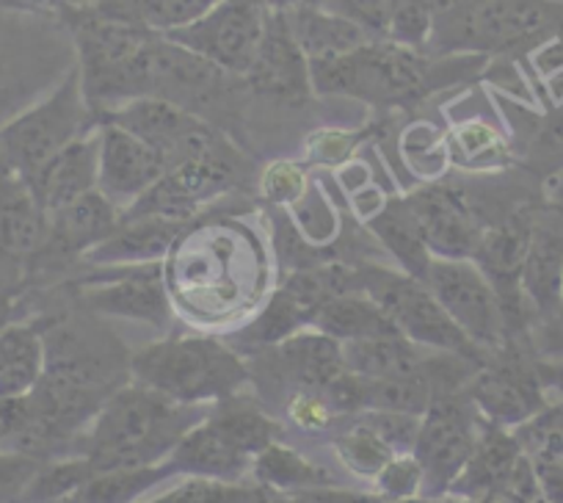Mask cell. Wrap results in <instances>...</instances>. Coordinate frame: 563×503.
Segmentation results:
<instances>
[{"label": "cell", "mask_w": 563, "mask_h": 503, "mask_svg": "<svg viewBox=\"0 0 563 503\" xmlns=\"http://www.w3.org/2000/svg\"><path fill=\"white\" fill-rule=\"evenodd\" d=\"M208 404H180L144 385H124L102 404L84 435L80 457L95 473L153 468L208 418Z\"/></svg>", "instance_id": "obj_1"}, {"label": "cell", "mask_w": 563, "mask_h": 503, "mask_svg": "<svg viewBox=\"0 0 563 503\" xmlns=\"http://www.w3.org/2000/svg\"><path fill=\"white\" fill-rule=\"evenodd\" d=\"M563 29V0H467L434 20L429 53L514 56L555 40Z\"/></svg>", "instance_id": "obj_2"}, {"label": "cell", "mask_w": 563, "mask_h": 503, "mask_svg": "<svg viewBox=\"0 0 563 503\" xmlns=\"http://www.w3.org/2000/svg\"><path fill=\"white\" fill-rule=\"evenodd\" d=\"M73 67V36L62 18L0 9V128L56 89Z\"/></svg>", "instance_id": "obj_3"}, {"label": "cell", "mask_w": 563, "mask_h": 503, "mask_svg": "<svg viewBox=\"0 0 563 503\" xmlns=\"http://www.w3.org/2000/svg\"><path fill=\"white\" fill-rule=\"evenodd\" d=\"M130 380L180 404L230 398L246 382L241 357L216 338H169L130 357Z\"/></svg>", "instance_id": "obj_4"}, {"label": "cell", "mask_w": 563, "mask_h": 503, "mask_svg": "<svg viewBox=\"0 0 563 503\" xmlns=\"http://www.w3.org/2000/svg\"><path fill=\"white\" fill-rule=\"evenodd\" d=\"M310 84L316 95L409 106L437 86V64L426 53L373 40L340 58L310 62Z\"/></svg>", "instance_id": "obj_5"}, {"label": "cell", "mask_w": 563, "mask_h": 503, "mask_svg": "<svg viewBox=\"0 0 563 503\" xmlns=\"http://www.w3.org/2000/svg\"><path fill=\"white\" fill-rule=\"evenodd\" d=\"M95 128L97 119L84 97L78 67H73L56 89L0 128V166L31 186L64 147Z\"/></svg>", "instance_id": "obj_6"}, {"label": "cell", "mask_w": 563, "mask_h": 503, "mask_svg": "<svg viewBox=\"0 0 563 503\" xmlns=\"http://www.w3.org/2000/svg\"><path fill=\"white\" fill-rule=\"evenodd\" d=\"M356 277H360L362 294L371 296L393 318L406 340L417 343L420 349H434L440 354H453L484 365V351L470 343L467 335L451 321V316L442 310V305L422 280L376 266L356 269Z\"/></svg>", "instance_id": "obj_7"}, {"label": "cell", "mask_w": 563, "mask_h": 503, "mask_svg": "<svg viewBox=\"0 0 563 503\" xmlns=\"http://www.w3.org/2000/svg\"><path fill=\"white\" fill-rule=\"evenodd\" d=\"M484 418L467 396L448 393L440 396L422 415L420 431H417L411 457L422 470V492L426 495H442L453 490L459 475L473 459L478 446Z\"/></svg>", "instance_id": "obj_8"}, {"label": "cell", "mask_w": 563, "mask_h": 503, "mask_svg": "<svg viewBox=\"0 0 563 503\" xmlns=\"http://www.w3.org/2000/svg\"><path fill=\"white\" fill-rule=\"evenodd\" d=\"M426 285L440 302L451 321L467 335L475 349L486 357L500 354L508 343L506 313L489 277L475 261H442L434 258Z\"/></svg>", "instance_id": "obj_9"}, {"label": "cell", "mask_w": 563, "mask_h": 503, "mask_svg": "<svg viewBox=\"0 0 563 503\" xmlns=\"http://www.w3.org/2000/svg\"><path fill=\"white\" fill-rule=\"evenodd\" d=\"M265 20H268V7L263 0H221L202 20L175 31L166 40L208 58L224 73L243 78L260 51Z\"/></svg>", "instance_id": "obj_10"}, {"label": "cell", "mask_w": 563, "mask_h": 503, "mask_svg": "<svg viewBox=\"0 0 563 503\" xmlns=\"http://www.w3.org/2000/svg\"><path fill=\"white\" fill-rule=\"evenodd\" d=\"M464 396L475 404L481 418L489 424L525 426L547 409L544 382L528 360L503 349L500 360H486L470 376Z\"/></svg>", "instance_id": "obj_11"}, {"label": "cell", "mask_w": 563, "mask_h": 503, "mask_svg": "<svg viewBox=\"0 0 563 503\" xmlns=\"http://www.w3.org/2000/svg\"><path fill=\"white\" fill-rule=\"evenodd\" d=\"M100 133V175L97 192L128 214L144 194L158 186L166 175V164L150 144L122 131L119 124L97 122Z\"/></svg>", "instance_id": "obj_12"}, {"label": "cell", "mask_w": 563, "mask_h": 503, "mask_svg": "<svg viewBox=\"0 0 563 503\" xmlns=\"http://www.w3.org/2000/svg\"><path fill=\"white\" fill-rule=\"evenodd\" d=\"M243 84L249 95L285 102V106H299L310 97V62L290 36L279 9H268L263 42H260L252 67L243 75Z\"/></svg>", "instance_id": "obj_13"}, {"label": "cell", "mask_w": 563, "mask_h": 503, "mask_svg": "<svg viewBox=\"0 0 563 503\" xmlns=\"http://www.w3.org/2000/svg\"><path fill=\"white\" fill-rule=\"evenodd\" d=\"M415 214L422 241L431 258L442 261H473L484 238V225L459 192L448 186L420 188L406 199Z\"/></svg>", "instance_id": "obj_14"}, {"label": "cell", "mask_w": 563, "mask_h": 503, "mask_svg": "<svg viewBox=\"0 0 563 503\" xmlns=\"http://www.w3.org/2000/svg\"><path fill=\"white\" fill-rule=\"evenodd\" d=\"M519 288L536 316L558 324L563 307V225L550 208L533 221Z\"/></svg>", "instance_id": "obj_15"}, {"label": "cell", "mask_w": 563, "mask_h": 503, "mask_svg": "<svg viewBox=\"0 0 563 503\" xmlns=\"http://www.w3.org/2000/svg\"><path fill=\"white\" fill-rule=\"evenodd\" d=\"M80 296H84V305L97 316L130 318V321L155 324V327H164L169 321L172 307L158 263L86 285Z\"/></svg>", "instance_id": "obj_16"}, {"label": "cell", "mask_w": 563, "mask_h": 503, "mask_svg": "<svg viewBox=\"0 0 563 503\" xmlns=\"http://www.w3.org/2000/svg\"><path fill=\"white\" fill-rule=\"evenodd\" d=\"M97 175H100V133L95 128L86 136L75 139L69 147H64L36 175V181L31 183V192L51 219L67 205L97 192Z\"/></svg>", "instance_id": "obj_17"}, {"label": "cell", "mask_w": 563, "mask_h": 503, "mask_svg": "<svg viewBox=\"0 0 563 503\" xmlns=\"http://www.w3.org/2000/svg\"><path fill=\"white\" fill-rule=\"evenodd\" d=\"M47 241V214L29 183L0 166V263H23Z\"/></svg>", "instance_id": "obj_18"}, {"label": "cell", "mask_w": 563, "mask_h": 503, "mask_svg": "<svg viewBox=\"0 0 563 503\" xmlns=\"http://www.w3.org/2000/svg\"><path fill=\"white\" fill-rule=\"evenodd\" d=\"M186 221L164 216H122V225L91 249V263L106 266H150L172 252Z\"/></svg>", "instance_id": "obj_19"}, {"label": "cell", "mask_w": 563, "mask_h": 503, "mask_svg": "<svg viewBox=\"0 0 563 503\" xmlns=\"http://www.w3.org/2000/svg\"><path fill=\"white\" fill-rule=\"evenodd\" d=\"M119 225H122V210L100 192H91L47 219V241L42 252H53L62 258L75 255V252H91Z\"/></svg>", "instance_id": "obj_20"}, {"label": "cell", "mask_w": 563, "mask_h": 503, "mask_svg": "<svg viewBox=\"0 0 563 503\" xmlns=\"http://www.w3.org/2000/svg\"><path fill=\"white\" fill-rule=\"evenodd\" d=\"M290 36L305 53L307 62H327V58H340L345 53L360 51L362 45L373 42L360 25L340 14L329 12L327 7L316 3H299V7L279 9Z\"/></svg>", "instance_id": "obj_21"}, {"label": "cell", "mask_w": 563, "mask_h": 503, "mask_svg": "<svg viewBox=\"0 0 563 503\" xmlns=\"http://www.w3.org/2000/svg\"><path fill=\"white\" fill-rule=\"evenodd\" d=\"M276 362L279 371L299 385V391L312 393H323L349 371L343 362V346L318 329H301L294 338L282 340Z\"/></svg>", "instance_id": "obj_22"}, {"label": "cell", "mask_w": 563, "mask_h": 503, "mask_svg": "<svg viewBox=\"0 0 563 503\" xmlns=\"http://www.w3.org/2000/svg\"><path fill=\"white\" fill-rule=\"evenodd\" d=\"M175 473H191L199 479H216V481H238L249 468L252 459L243 457L208 418L199 426H194L175 451L166 459Z\"/></svg>", "instance_id": "obj_23"}, {"label": "cell", "mask_w": 563, "mask_h": 503, "mask_svg": "<svg viewBox=\"0 0 563 503\" xmlns=\"http://www.w3.org/2000/svg\"><path fill=\"white\" fill-rule=\"evenodd\" d=\"M219 3L221 0H89L86 7L106 20L169 36L202 20Z\"/></svg>", "instance_id": "obj_24"}, {"label": "cell", "mask_w": 563, "mask_h": 503, "mask_svg": "<svg viewBox=\"0 0 563 503\" xmlns=\"http://www.w3.org/2000/svg\"><path fill=\"white\" fill-rule=\"evenodd\" d=\"M343 346V362L354 376L362 380H404L417 376L429 368L431 357L422 354V349L404 335H389V338L356 340Z\"/></svg>", "instance_id": "obj_25"}, {"label": "cell", "mask_w": 563, "mask_h": 503, "mask_svg": "<svg viewBox=\"0 0 563 503\" xmlns=\"http://www.w3.org/2000/svg\"><path fill=\"white\" fill-rule=\"evenodd\" d=\"M312 327L318 332L329 335L332 340H338V343H356V340L400 335L393 318L362 291L334 296L332 302H327L316 316V321H312Z\"/></svg>", "instance_id": "obj_26"}, {"label": "cell", "mask_w": 563, "mask_h": 503, "mask_svg": "<svg viewBox=\"0 0 563 503\" xmlns=\"http://www.w3.org/2000/svg\"><path fill=\"white\" fill-rule=\"evenodd\" d=\"M371 230L376 232V236L382 238L384 247L393 252V258L400 263L404 274L426 283V274H429L434 258H431L429 247L422 241V232L420 227H417V219L415 214H411L409 203H395L387 205L384 210H378L371 219Z\"/></svg>", "instance_id": "obj_27"}, {"label": "cell", "mask_w": 563, "mask_h": 503, "mask_svg": "<svg viewBox=\"0 0 563 503\" xmlns=\"http://www.w3.org/2000/svg\"><path fill=\"white\" fill-rule=\"evenodd\" d=\"M208 420L252 462L265 448L274 446L276 437H279V426L268 415H263L252 404L232 402V398L219 402V407L208 415Z\"/></svg>", "instance_id": "obj_28"}, {"label": "cell", "mask_w": 563, "mask_h": 503, "mask_svg": "<svg viewBox=\"0 0 563 503\" xmlns=\"http://www.w3.org/2000/svg\"><path fill=\"white\" fill-rule=\"evenodd\" d=\"M169 475H175V470L166 462L153 464V468L95 473L78 492H73L62 503H135L144 492H150Z\"/></svg>", "instance_id": "obj_29"}, {"label": "cell", "mask_w": 563, "mask_h": 503, "mask_svg": "<svg viewBox=\"0 0 563 503\" xmlns=\"http://www.w3.org/2000/svg\"><path fill=\"white\" fill-rule=\"evenodd\" d=\"M254 479L260 481V486H268L274 492H288V490H316V486H327L329 475L327 470L316 468L310 459H305L301 453H296L288 446H274L265 448L252 464Z\"/></svg>", "instance_id": "obj_30"}, {"label": "cell", "mask_w": 563, "mask_h": 503, "mask_svg": "<svg viewBox=\"0 0 563 503\" xmlns=\"http://www.w3.org/2000/svg\"><path fill=\"white\" fill-rule=\"evenodd\" d=\"M334 448L345 468L367 479H378V473L398 457L362 418H356L343 435L334 437Z\"/></svg>", "instance_id": "obj_31"}, {"label": "cell", "mask_w": 563, "mask_h": 503, "mask_svg": "<svg viewBox=\"0 0 563 503\" xmlns=\"http://www.w3.org/2000/svg\"><path fill=\"white\" fill-rule=\"evenodd\" d=\"M431 34H434V12L429 0H393L387 42L417 53H429Z\"/></svg>", "instance_id": "obj_32"}, {"label": "cell", "mask_w": 563, "mask_h": 503, "mask_svg": "<svg viewBox=\"0 0 563 503\" xmlns=\"http://www.w3.org/2000/svg\"><path fill=\"white\" fill-rule=\"evenodd\" d=\"M249 495H252V486H238L232 481L194 475L191 481H183L175 490L164 492V495L150 503H246Z\"/></svg>", "instance_id": "obj_33"}, {"label": "cell", "mask_w": 563, "mask_h": 503, "mask_svg": "<svg viewBox=\"0 0 563 503\" xmlns=\"http://www.w3.org/2000/svg\"><path fill=\"white\" fill-rule=\"evenodd\" d=\"M321 7H327L329 12L360 25L371 40L387 42L393 0H323Z\"/></svg>", "instance_id": "obj_34"}, {"label": "cell", "mask_w": 563, "mask_h": 503, "mask_svg": "<svg viewBox=\"0 0 563 503\" xmlns=\"http://www.w3.org/2000/svg\"><path fill=\"white\" fill-rule=\"evenodd\" d=\"M40 468V459L0 448V503H23L25 490Z\"/></svg>", "instance_id": "obj_35"}, {"label": "cell", "mask_w": 563, "mask_h": 503, "mask_svg": "<svg viewBox=\"0 0 563 503\" xmlns=\"http://www.w3.org/2000/svg\"><path fill=\"white\" fill-rule=\"evenodd\" d=\"M378 486L387 497L400 501V497H411L415 492L422 490V470L411 453L406 457H395L387 468L378 473Z\"/></svg>", "instance_id": "obj_36"}, {"label": "cell", "mask_w": 563, "mask_h": 503, "mask_svg": "<svg viewBox=\"0 0 563 503\" xmlns=\"http://www.w3.org/2000/svg\"><path fill=\"white\" fill-rule=\"evenodd\" d=\"M296 216H299L301 232L312 238V241H321V238H329L334 232L332 208H329L327 199H323V194L316 186L305 188L299 205H296Z\"/></svg>", "instance_id": "obj_37"}, {"label": "cell", "mask_w": 563, "mask_h": 503, "mask_svg": "<svg viewBox=\"0 0 563 503\" xmlns=\"http://www.w3.org/2000/svg\"><path fill=\"white\" fill-rule=\"evenodd\" d=\"M263 188L274 203H290V199H299L305 194V177L296 166L290 164H276L265 172Z\"/></svg>", "instance_id": "obj_38"}, {"label": "cell", "mask_w": 563, "mask_h": 503, "mask_svg": "<svg viewBox=\"0 0 563 503\" xmlns=\"http://www.w3.org/2000/svg\"><path fill=\"white\" fill-rule=\"evenodd\" d=\"M536 484L544 503H563V459H533Z\"/></svg>", "instance_id": "obj_39"}, {"label": "cell", "mask_w": 563, "mask_h": 503, "mask_svg": "<svg viewBox=\"0 0 563 503\" xmlns=\"http://www.w3.org/2000/svg\"><path fill=\"white\" fill-rule=\"evenodd\" d=\"M89 0H12V7L20 12H34V14H51V18H62L69 9L86 7Z\"/></svg>", "instance_id": "obj_40"}, {"label": "cell", "mask_w": 563, "mask_h": 503, "mask_svg": "<svg viewBox=\"0 0 563 503\" xmlns=\"http://www.w3.org/2000/svg\"><path fill=\"white\" fill-rule=\"evenodd\" d=\"M550 210L558 216V221L563 225V172L558 175L555 186H552V192H550Z\"/></svg>", "instance_id": "obj_41"}, {"label": "cell", "mask_w": 563, "mask_h": 503, "mask_svg": "<svg viewBox=\"0 0 563 503\" xmlns=\"http://www.w3.org/2000/svg\"><path fill=\"white\" fill-rule=\"evenodd\" d=\"M263 3L268 9H285V7H299V3H316V7H321L323 0H263Z\"/></svg>", "instance_id": "obj_42"}, {"label": "cell", "mask_w": 563, "mask_h": 503, "mask_svg": "<svg viewBox=\"0 0 563 503\" xmlns=\"http://www.w3.org/2000/svg\"><path fill=\"white\" fill-rule=\"evenodd\" d=\"M0 9H14L12 0H0Z\"/></svg>", "instance_id": "obj_43"}, {"label": "cell", "mask_w": 563, "mask_h": 503, "mask_svg": "<svg viewBox=\"0 0 563 503\" xmlns=\"http://www.w3.org/2000/svg\"><path fill=\"white\" fill-rule=\"evenodd\" d=\"M558 324H561V327H563V307H561V318H558Z\"/></svg>", "instance_id": "obj_44"}]
</instances>
